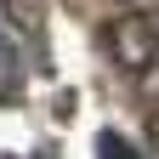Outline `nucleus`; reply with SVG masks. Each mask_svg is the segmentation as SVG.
I'll list each match as a JSON object with an SVG mask.
<instances>
[{
    "mask_svg": "<svg viewBox=\"0 0 159 159\" xmlns=\"http://www.w3.org/2000/svg\"><path fill=\"white\" fill-rule=\"evenodd\" d=\"M102 51L119 68L148 74L159 63V0H142L136 11H119L114 23H102Z\"/></svg>",
    "mask_w": 159,
    "mask_h": 159,
    "instance_id": "1",
    "label": "nucleus"
},
{
    "mask_svg": "<svg viewBox=\"0 0 159 159\" xmlns=\"http://www.w3.org/2000/svg\"><path fill=\"white\" fill-rule=\"evenodd\" d=\"M17 74H23V46L11 40V29H6V17H0V80L11 85Z\"/></svg>",
    "mask_w": 159,
    "mask_h": 159,
    "instance_id": "2",
    "label": "nucleus"
},
{
    "mask_svg": "<svg viewBox=\"0 0 159 159\" xmlns=\"http://www.w3.org/2000/svg\"><path fill=\"white\" fill-rule=\"evenodd\" d=\"M97 153H102V159H136V148H131V142H119L114 131L102 136V142H97Z\"/></svg>",
    "mask_w": 159,
    "mask_h": 159,
    "instance_id": "3",
    "label": "nucleus"
},
{
    "mask_svg": "<svg viewBox=\"0 0 159 159\" xmlns=\"http://www.w3.org/2000/svg\"><path fill=\"white\" fill-rule=\"evenodd\" d=\"M11 11L23 17V29H29V23H40V0H11Z\"/></svg>",
    "mask_w": 159,
    "mask_h": 159,
    "instance_id": "4",
    "label": "nucleus"
},
{
    "mask_svg": "<svg viewBox=\"0 0 159 159\" xmlns=\"http://www.w3.org/2000/svg\"><path fill=\"white\" fill-rule=\"evenodd\" d=\"M136 80H142V97H153V102H159V63H153L148 74H136Z\"/></svg>",
    "mask_w": 159,
    "mask_h": 159,
    "instance_id": "5",
    "label": "nucleus"
},
{
    "mask_svg": "<svg viewBox=\"0 0 159 159\" xmlns=\"http://www.w3.org/2000/svg\"><path fill=\"white\" fill-rule=\"evenodd\" d=\"M153 142H159V114H153Z\"/></svg>",
    "mask_w": 159,
    "mask_h": 159,
    "instance_id": "6",
    "label": "nucleus"
},
{
    "mask_svg": "<svg viewBox=\"0 0 159 159\" xmlns=\"http://www.w3.org/2000/svg\"><path fill=\"white\" fill-rule=\"evenodd\" d=\"M34 159H51V153H34Z\"/></svg>",
    "mask_w": 159,
    "mask_h": 159,
    "instance_id": "7",
    "label": "nucleus"
}]
</instances>
